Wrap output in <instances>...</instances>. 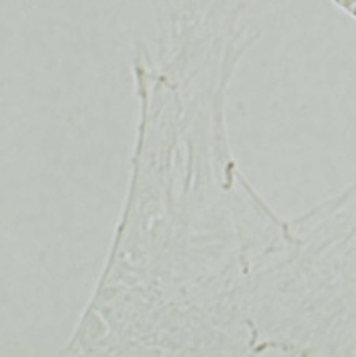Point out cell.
I'll list each match as a JSON object with an SVG mask.
<instances>
[{
  "label": "cell",
  "mask_w": 356,
  "mask_h": 357,
  "mask_svg": "<svg viewBox=\"0 0 356 357\" xmlns=\"http://www.w3.org/2000/svg\"><path fill=\"white\" fill-rule=\"evenodd\" d=\"M337 8H341L343 13L352 16L356 20V0H331Z\"/></svg>",
  "instance_id": "6da1fadb"
}]
</instances>
